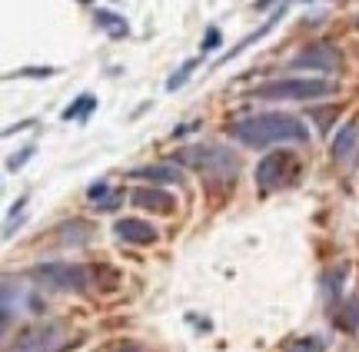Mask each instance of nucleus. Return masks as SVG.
Segmentation results:
<instances>
[{
  "label": "nucleus",
  "instance_id": "nucleus-1",
  "mask_svg": "<svg viewBox=\"0 0 359 352\" xmlns=\"http://www.w3.org/2000/svg\"><path fill=\"white\" fill-rule=\"evenodd\" d=\"M230 137L239 140L243 146H276V143H306L310 130L306 123L289 117V113H253V117H243L230 126Z\"/></svg>",
  "mask_w": 359,
  "mask_h": 352
},
{
  "label": "nucleus",
  "instance_id": "nucleus-2",
  "mask_svg": "<svg viewBox=\"0 0 359 352\" xmlns=\"http://www.w3.org/2000/svg\"><path fill=\"white\" fill-rule=\"evenodd\" d=\"M173 163H183V167H193L196 173L203 176H223V180H233L237 176V156L230 153L226 146H216V143H196V146H183L173 153Z\"/></svg>",
  "mask_w": 359,
  "mask_h": 352
},
{
  "label": "nucleus",
  "instance_id": "nucleus-3",
  "mask_svg": "<svg viewBox=\"0 0 359 352\" xmlns=\"http://www.w3.org/2000/svg\"><path fill=\"white\" fill-rule=\"evenodd\" d=\"M30 279L44 290H57V292H87L90 286V269L80 262H40L30 269Z\"/></svg>",
  "mask_w": 359,
  "mask_h": 352
},
{
  "label": "nucleus",
  "instance_id": "nucleus-4",
  "mask_svg": "<svg viewBox=\"0 0 359 352\" xmlns=\"http://www.w3.org/2000/svg\"><path fill=\"white\" fill-rule=\"evenodd\" d=\"M336 90L329 80H313V77H283L269 80L263 87H256V100H319Z\"/></svg>",
  "mask_w": 359,
  "mask_h": 352
},
{
  "label": "nucleus",
  "instance_id": "nucleus-5",
  "mask_svg": "<svg viewBox=\"0 0 359 352\" xmlns=\"http://www.w3.org/2000/svg\"><path fill=\"white\" fill-rule=\"evenodd\" d=\"M299 180V160L296 153L289 150H276V153H266L260 163H256V183L263 193H276L283 186H293Z\"/></svg>",
  "mask_w": 359,
  "mask_h": 352
},
{
  "label": "nucleus",
  "instance_id": "nucleus-6",
  "mask_svg": "<svg viewBox=\"0 0 359 352\" xmlns=\"http://www.w3.org/2000/svg\"><path fill=\"white\" fill-rule=\"evenodd\" d=\"M74 346H80V336L67 339V329L60 322H44L24 329L14 342V352H67Z\"/></svg>",
  "mask_w": 359,
  "mask_h": 352
},
{
  "label": "nucleus",
  "instance_id": "nucleus-7",
  "mask_svg": "<svg viewBox=\"0 0 359 352\" xmlns=\"http://www.w3.org/2000/svg\"><path fill=\"white\" fill-rule=\"evenodd\" d=\"M289 63H293L296 70H323V74H333V70L340 67V50L333 44H326V40H319V44L303 47Z\"/></svg>",
  "mask_w": 359,
  "mask_h": 352
},
{
  "label": "nucleus",
  "instance_id": "nucleus-8",
  "mask_svg": "<svg viewBox=\"0 0 359 352\" xmlns=\"http://www.w3.org/2000/svg\"><path fill=\"white\" fill-rule=\"evenodd\" d=\"M113 233H117V240H123V243H130V246L157 243V230L150 226L147 219H136V216H123V219H117V223H113Z\"/></svg>",
  "mask_w": 359,
  "mask_h": 352
},
{
  "label": "nucleus",
  "instance_id": "nucleus-9",
  "mask_svg": "<svg viewBox=\"0 0 359 352\" xmlns=\"http://www.w3.org/2000/svg\"><path fill=\"white\" fill-rule=\"evenodd\" d=\"M140 206V210H150V213H173L177 210V199L173 193H166V190H157V186H140L134 190V196H130Z\"/></svg>",
  "mask_w": 359,
  "mask_h": 352
},
{
  "label": "nucleus",
  "instance_id": "nucleus-10",
  "mask_svg": "<svg viewBox=\"0 0 359 352\" xmlns=\"http://www.w3.org/2000/svg\"><path fill=\"white\" fill-rule=\"evenodd\" d=\"M286 7H289V0H283V3H280V7H276V10L269 14V20H266V24H263V27H260V31L246 33V37H243V40H239V44L233 47V50H226L223 57L216 60V67H220V63H230V60H233V57H239V53H243V50H246V47H250V44H256V40H263V37H266V33L273 31V27H276V24H280V20H283V17H286Z\"/></svg>",
  "mask_w": 359,
  "mask_h": 352
},
{
  "label": "nucleus",
  "instance_id": "nucleus-11",
  "mask_svg": "<svg viewBox=\"0 0 359 352\" xmlns=\"http://www.w3.org/2000/svg\"><path fill=\"white\" fill-rule=\"evenodd\" d=\"M130 176H134V180H150V183H180V180H183L180 167H173V163H150V167H136V169H130Z\"/></svg>",
  "mask_w": 359,
  "mask_h": 352
},
{
  "label": "nucleus",
  "instance_id": "nucleus-12",
  "mask_svg": "<svg viewBox=\"0 0 359 352\" xmlns=\"http://www.w3.org/2000/svg\"><path fill=\"white\" fill-rule=\"evenodd\" d=\"M333 322L343 329V333H359V296H349L343 299L336 312H333Z\"/></svg>",
  "mask_w": 359,
  "mask_h": 352
},
{
  "label": "nucleus",
  "instance_id": "nucleus-13",
  "mask_svg": "<svg viewBox=\"0 0 359 352\" xmlns=\"http://www.w3.org/2000/svg\"><path fill=\"white\" fill-rule=\"evenodd\" d=\"M356 140H359V123L356 120L343 123V126L336 130V140H333V156H336V160H346V156L353 153Z\"/></svg>",
  "mask_w": 359,
  "mask_h": 352
},
{
  "label": "nucleus",
  "instance_id": "nucleus-14",
  "mask_svg": "<svg viewBox=\"0 0 359 352\" xmlns=\"http://www.w3.org/2000/svg\"><path fill=\"white\" fill-rule=\"evenodd\" d=\"M93 24H97L106 37H113V40H120V37H127V33H130L127 20H123L120 14H113V10H97V14H93Z\"/></svg>",
  "mask_w": 359,
  "mask_h": 352
},
{
  "label": "nucleus",
  "instance_id": "nucleus-15",
  "mask_svg": "<svg viewBox=\"0 0 359 352\" xmlns=\"http://www.w3.org/2000/svg\"><path fill=\"white\" fill-rule=\"evenodd\" d=\"M93 110H97V97H93V93H80V97H77L74 103L63 110L60 117H63L67 123H70V120H87Z\"/></svg>",
  "mask_w": 359,
  "mask_h": 352
},
{
  "label": "nucleus",
  "instance_id": "nucleus-16",
  "mask_svg": "<svg viewBox=\"0 0 359 352\" xmlns=\"http://www.w3.org/2000/svg\"><path fill=\"white\" fill-rule=\"evenodd\" d=\"M60 236H63V243L80 246V243H87L90 226L87 223H80V219H70V223H63V226H60Z\"/></svg>",
  "mask_w": 359,
  "mask_h": 352
},
{
  "label": "nucleus",
  "instance_id": "nucleus-17",
  "mask_svg": "<svg viewBox=\"0 0 359 352\" xmlns=\"http://www.w3.org/2000/svg\"><path fill=\"white\" fill-rule=\"evenodd\" d=\"M343 279H346V266H340V269H329L326 276H323V296H326V303H333L336 296H340V286H343Z\"/></svg>",
  "mask_w": 359,
  "mask_h": 352
},
{
  "label": "nucleus",
  "instance_id": "nucleus-18",
  "mask_svg": "<svg viewBox=\"0 0 359 352\" xmlns=\"http://www.w3.org/2000/svg\"><path fill=\"white\" fill-rule=\"evenodd\" d=\"M196 67H200V60H196V57H193V60H183V67H180V70H173V77L166 80V90L177 93L180 87H186V80H190V74H193Z\"/></svg>",
  "mask_w": 359,
  "mask_h": 352
},
{
  "label": "nucleus",
  "instance_id": "nucleus-19",
  "mask_svg": "<svg viewBox=\"0 0 359 352\" xmlns=\"http://www.w3.org/2000/svg\"><path fill=\"white\" fill-rule=\"evenodd\" d=\"M54 74H60L57 67H20V70H10V74H7V80H17V77L47 80V77H54Z\"/></svg>",
  "mask_w": 359,
  "mask_h": 352
},
{
  "label": "nucleus",
  "instance_id": "nucleus-20",
  "mask_svg": "<svg viewBox=\"0 0 359 352\" xmlns=\"http://www.w3.org/2000/svg\"><path fill=\"white\" fill-rule=\"evenodd\" d=\"M286 352H323V342L316 336H299L286 346Z\"/></svg>",
  "mask_w": 359,
  "mask_h": 352
},
{
  "label": "nucleus",
  "instance_id": "nucleus-21",
  "mask_svg": "<svg viewBox=\"0 0 359 352\" xmlns=\"http://www.w3.org/2000/svg\"><path fill=\"white\" fill-rule=\"evenodd\" d=\"M33 153H37V146H24L20 153H14L10 160H7V169H10V173H17V169L24 167V163H27V160H30Z\"/></svg>",
  "mask_w": 359,
  "mask_h": 352
},
{
  "label": "nucleus",
  "instance_id": "nucleus-22",
  "mask_svg": "<svg viewBox=\"0 0 359 352\" xmlns=\"http://www.w3.org/2000/svg\"><path fill=\"white\" fill-rule=\"evenodd\" d=\"M220 40H223V37H220V27H209L207 37H203V44H200V53H209V50H216V47H220Z\"/></svg>",
  "mask_w": 359,
  "mask_h": 352
},
{
  "label": "nucleus",
  "instance_id": "nucleus-23",
  "mask_svg": "<svg viewBox=\"0 0 359 352\" xmlns=\"http://www.w3.org/2000/svg\"><path fill=\"white\" fill-rule=\"evenodd\" d=\"M106 193H110V186L100 180V183H93V186L87 190V199H93V203L100 206V203H106Z\"/></svg>",
  "mask_w": 359,
  "mask_h": 352
},
{
  "label": "nucleus",
  "instance_id": "nucleus-24",
  "mask_svg": "<svg viewBox=\"0 0 359 352\" xmlns=\"http://www.w3.org/2000/svg\"><path fill=\"white\" fill-rule=\"evenodd\" d=\"M283 0H256V10H276Z\"/></svg>",
  "mask_w": 359,
  "mask_h": 352
},
{
  "label": "nucleus",
  "instance_id": "nucleus-25",
  "mask_svg": "<svg viewBox=\"0 0 359 352\" xmlns=\"http://www.w3.org/2000/svg\"><path fill=\"white\" fill-rule=\"evenodd\" d=\"M27 126H33V120H24V123H17V126H7V130H3V137H10V133H20V130H27Z\"/></svg>",
  "mask_w": 359,
  "mask_h": 352
},
{
  "label": "nucleus",
  "instance_id": "nucleus-26",
  "mask_svg": "<svg viewBox=\"0 0 359 352\" xmlns=\"http://www.w3.org/2000/svg\"><path fill=\"white\" fill-rule=\"evenodd\" d=\"M113 352H143V346H136V342H123V346H117Z\"/></svg>",
  "mask_w": 359,
  "mask_h": 352
},
{
  "label": "nucleus",
  "instance_id": "nucleus-27",
  "mask_svg": "<svg viewBox=\"0 0 359 352\" xmlns=\"http://www.w3.org/2000/svg\"><path fill=\"white\" fill-rule=\"evenodd\" d=\"M353 27H356V31H359V14H356V20H353Z\"/></svg>",
  "mask_w": 359,
  "mask_h": 352
},
{
  "label": "nucleus",
  "instance_id": "nucleus-28",
  "mask_svg": "<svg viewBox=\"0 0 359 352\" xmlns=\"http://www.w3.org/2000/svg\"><path fill=\"white\" fill-rule=\"evenodd\" d=\"M80 3H90V0H80Z\"/></svg>",
  "mask_w": 359,
  "mask_h": 352
},
{
  "label": "nucleus",
  "instance_id": "nucleus-29",
  "mask_svg": "<svg viewBox=\"0 0 359 352\" xmlns=\"http://www.w3.org/2000/svg\"><path fill=\"white\" fill-rule=\"evenodd\" d=\"M303 3H310V0H303Z\"/></svg>",
  "mask_w": 359,
  "mask_h": 352
}]
</instances>
